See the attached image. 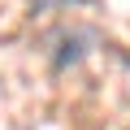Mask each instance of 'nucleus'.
I'll use <instances>...</instances> for the list:
<instances>
[{
    "label": "nucleus",
    "instance_id": "nucleus-1",
    "mask_svg": "<svg viewBox=\"0 0 130 130\" xmlns=\"http://www.w3.org/2000/svg\"><path fill=\"white\" fill-rule=\"evenodd\" d=\"M83 39H87V35H78V30H70V35H61V43H65V48L56 52V70H65V65H74V61L83 56V48H78Z\"/></svg>",
    "mask_w": 130,
    "mask_h": 130
}]
</instances>
